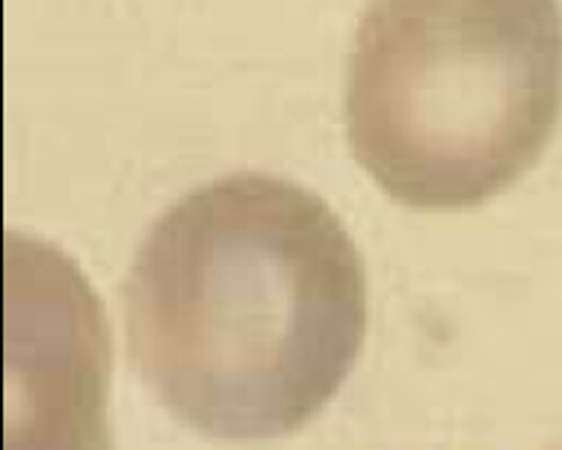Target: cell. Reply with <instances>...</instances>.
Listing matches in <instances>:
<instances>
[{
    "mask_svg": "<svg viewBox=\"0 0 562 450\" xmlns=\"http://www.w3.org/2000/svg\"><path fill=\"white\" fill-rule=\"evenodd\" d=\"M110 324L54 244L3 237V450H110Z\"/></svg>",
    "mask_w": 562,
    "mask_h": 450,
    "instance_id": "3957f363",
    "label": "cell"
},
{
    "mask_svg": "<svg viewBox=\"0 0 562 450\" xmlns=\"http://www.w3.org/2000/svg\"><path fill=\"white\" fill-rule=\"evenodd\" d=\"M562 110L551 0H382L349 57L347 137L391 199L480 205L542 157Z\"/></svg>",
    "mask_w": 562,
    "mask_h": 450,
    "instance_id": "7a4b0ae2",
    "label": "cell"
},
{
    "mask_svg": "<svg viewBox=\"0 0 562 450\" xmlns=\"http://www.w3.org/2000/svg\"><path fill=\"white\" fill-rule=\"evenodd\" d=\"M122 314L134 371L169 415L207 439L267 441L317 418L349 376L368 279L326 199L234 172L151 223Z\"/></svg>",
    "mask_w": 562,
    "mask_h": 450,
    "instance_id": "6da1fadb",
    "label": "cell"
}]
</instances>
